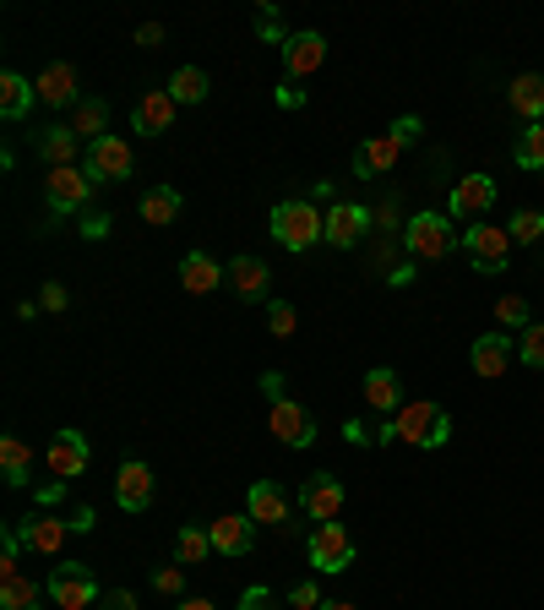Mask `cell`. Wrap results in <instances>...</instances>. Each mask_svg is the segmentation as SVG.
<instances>
[{
    "mask_svg": "<svg viewBox=\"0 0 544 610\" xmlns=\"http://www.w3.org/2000/svg\"><path fill=\"white\" fill-rule=\"evenodd\" d=\"M322 235H327V213H316V203L294 197V203L272 207V240L283 251H311Z\"/></svg>",
    "mask_w": 544,
    "mask_h": 610,
    "instance_id": "obj_1",
    "label": "cell"
},
{
    "mask_svg": "<svg viewBox=\"0 0 544 610\" xmlns=\"http://www.w3.org/2000/svg\"><path fill=\"white\" fill-rule=\"evenodd\" d=\"M458 240H463V235H452V218H447V213H430V207L414 213L404 229V246L414 262H447V257L458 251Z\"/></svg>",
    "mask_w": 544,
    "mask_h": 610,
    "instance_id": "obj_2",
    "label": "cell"
},
{
    "mask_svg": "<svg viewBox=\"0 0 544 610\" xmlns=\"http://www.w3.org/2000/svg\"><path fill=\"white\" fill-rule=\"evenodd\" d=\"M393 431H398V442H408V447H447V436H452V414H447L441 404L408 399V404L393 414Z\"/></svg>",
    "mask_w": 544,
    "mask_h": 610,
    "instance_id": "obj_3",
    "label": "cell"
},
{
    "mask_svg": "<svg viewBox=\"0 0 544 610\" xmlns=\"http://www.w3.org/2000/svg\"><path fill=\"white\" fill-rule=\"evenodd\" d=\"M458 251L474 262L479 272H501L512 262V235L501 229V224H490V218H479L463 229V240H458Z\"/></svg>",
    "mask_w": 544,
    "mask_h": 610,
    "instance_id": "obj_4",
    "label": "cell"
},
{
    "mask_svg": "<svg viewBox=\"0 0 544 610\" xmlns=\"http://www.w3.org/2000/svg\"><path fill=\"white\" fill-rule=\"evenodd\" d=\"M50 600L61 610H87L98 600V583H93V567H82V561H61L55 572H50Z\"/></svg>",
    "mask_w": 544,
    "mask_h": 610,
    "instance_id": "obj_5",
    "label": "cell"
},
{
    "mask_svg": "<svg viewBox=\"0 0 544 610\" xmlns=\"http://www.w3.org/2000/svg\"><path fill=\"white\" fill-rule=\"evenodd\" d=\"M17 540L22 550H33V556H61L71 540V518H55V513H28L22 524H17Z\"/></svg>",
    "mask_w": 544,
    "mask_h": 610,
    "instance_id": "obj_6",
    "label": "cell"
},
{
    "mask_svg": "<svg viewBox=\"0 0 544 610\" xmlns=\"http://www.w3.org/2000/svg\"><path fill=\"white\" fill-rule=\"evenodd\" d=\"M44 197H50L55 213H82V207L93 203V175H87V169H76V164L50 169V175H44Z\"/></svg>",
    "mask_w": 544,
    "mask_h": 610,
    "instance_id": "obj_7",
    "label": "cell"
},
{
    "mask_svg": "<svg viewBox=\"0 0 544 610\" xmlns=\"http://www.w3.org/2000/svg\"><path fill=\"white\" fill-rule=\"evenodd\" d=\"M305 556H311L316 572H343V567L354 561V540H348L343 524H316V535H311V545H305Z\"/></svg>",
    "mask_w": 544,
    "mask_h": 610,
    "instance_id": "obj_8",
    "label": "cell"
},
{
    "mask_svg": "<svg viewBox=\"0 0 544 610\" xmlns=\"http://www.w3.org/2000/svg\"><path fill=\"white\" fill-rule=\"evenodd\" d=\"M87 458H93V453H87V436H82V431H71V425H66V431H55V442H50V453H44L50 475L61 479V485L87 475Z\"/></svg>",
    "mask_w": 544,
    "mask_h": 610,
    "instance_id": "obj_9",
    "label": "cell"
},
{
    "mask_svg": "<svg viewBox=\"0 0 544 610\" xmlns=\"http://www.w3.org/2000/svg\"><path fill=\"white\" fill-rule=\"evenodd\" d=\"M132 147L121 142V136H98V142H87V175L93 180H132Z\"/></svg>",
    "mask_w": 544,
    "mask_h": 610,
    "instance_id": "obj_10",
    "label": "cell"
},
{
    "mask_svg": "<svg viewBox=\"0 0 544 610\" xmlns=\"http://www.w3.org/2000/svg\"><path fill=\"white\" fill-rule=\"evenodd\" d=\"M376 224V213L370 207H359V203H333L327 207V246H338V251H348V246H359V235Z\"/></svg>",
    "mask_w": 544,
    "mask_h": 610,
    "instance_id": "obj_11",
    "label": "cell"
},
{
    "mask_svg": "<svg viewBox=\"0 0 544 610\" xmlns=\"http://www.w3.org/2000/svg\"><path fill=\"white\" fill-rule=\"evenodd\" d=\"M268 425H272V436L289 442V447H311V442H316V420L294 404V399H272Z\"/></svg>",
    "mask_w": 544,
    "mask_h": 610,
    "instance_id": "obj_12",
    "label": "cell"
},
{
    "mask_svg": "<svg viewBox=\"0 0 544 610\" xmlns=\"http://www.w3.org/2000/svg\"><path fill=\"white\" fill-rule=\"evenodd\" d=\"M300 513H311L316 524H333L343 513V485L338 475H311L300 485Z\"/></svg>",
    "mask_w": 544,
    "mask_h": 610,
    "instance_id": "obj_13",
    "label": "cell"
},
{
    "mask_svg": "<svg viewBox=\"0 0 544 610\" xmlns=\"http://www.w3.org/2000/svg\"><path fill=\"white\" fill-rule=\"evenodd\" d=\"M322 66H327V39H322V33H289V39H283V71H289L294 82Z\"/></svg>",
    "mask_w": 544,
    "mask_h": 610,
    "instance_id": "obj_14",
    "label": "cell"
},
{
    "mask_svg": "<svg viewBox=\"0 0 544 610\" xmlns=\"http://www.w3.org/2000/svg\"><path fill=\"white\" fill-rule=\"evenodd\" d=\"M115 502H121L126 513H147V507H153V469H147L142 458H126V464H121V475H115Z\"/></svg>",
    "mask_w": 544,
    "mask_h": 610,
    "instance_id": "obj_15",
    "label": "cell"
},
{
    "mask_svg": "<svg viewBox=\"0 0 544 610\" xmlns=\"http://www.w3.org/2000/svg\"><path fill=\"white\" fill-rule=\"evenodd\" d=\"M175 99H169V87H153V93H142L136 99V110H132V126L142 136H164L169 126H175Z\"/></svg>",
    "mask_w": 544,
    "mask_h": 610,
    "instance_id": "obj_16",
    "label": "cell"
},
{
    "mask_svg": "<svg viewBox=\"0 0 544 610\" xmlns=\"http://www.w3.org/2000/svg\"><path fill=\"white\" fill-rule=\"evenodd\" d=\"M408 399H404V382H398V371H387V365H376V371H365V414H398Z\"/></svg>",
    "mask_w": 544,
    "mask_h": 610,
    "instance_id": "obj_17",
    "label": "cell"
},
{
    "mask_svg": "<svg viewBox=\"0 0 544 610\" xmlns=\"http://www.w3.org/2000/svg\"><path fill=\"white\" fill-rule=\"evenodd\" d=\"M207 535H212V550H218V556H251V545H257V518L229 513V518L207 524Z\"/></svg>",
    "mask_w": 544,
    "mask_h": 610,
    "instance_id": "obj_18",
    "label": "cell"
},
{
    "mask_svg": "<svg viewBox=\"0 0 544 610\" xmlns=\"http://www.w3.org/2000/svg\"><path fill=\"white\" fill-rule=\"evenodd\" d=\"M512 354H517V343L506 339V333H484V339H474V349H469V371L484 376V382H495V376L512 365Z\"/></svg>",
    "mask_w": 544,
    "mask_h": 610,
    "instance_id": "obj_19",
    "label": "cell"
},
{
    "mask_svg": "<svg viewBox=\"0 0 544 610\" xmlns=\"http://www.w3.org/2000/svg\"><path fill=\"white\" fill-rule=\"evenodd\" d=\"M495 207V180L490 175H463L458 186H452V218H484Z\"/></svg>",
    "mask_w": 544,
    "mask_h": 610,
    "instance_id": "obj_20",
    "label": "cell"
},
{
    "mask_svg": "<svg viewBox=\"0 0 544 610\" xmlns=\"http://www.w3.org/2000/svg\"><path fill=\"white\" fill-rule=\"evenodd\" d=\"M39 104H50V110H66V104H82L76 99V66L71 61H50V66L39 71Z\"/></svg>",
    "mask_w": 544,
    "mask_h": 610,
    "instance_id": "obj_21",
    "label": "cell"
},
{
    "mask_svg": "<svg viewBox=\"0 0 544 610\" xmlns=\"http://www.w3.org/2000/svg\"><path fill=\"white\" fill-rule=\"evenodd\" d=\"M398 153H404V142L393 132L370 136V142H359V153H354V175H359V180H376V175H387V169L398 164Z\"/></svg>",
    "mask_w": 544,
    "mask_h": 610,
    "instance_id": "obj_22",
    "label": "cell"
},
{
    "mask_svg": "<svg viewBox=\"0 0 544 610\" xmlns=\"http://www.w3.org/2000/svg\"><path fill=\"white\" fill-rule=\"evenodd\" d=\"M251 518H257V524H278V529L294 518V502L283 496L278 479H257V485H251Z\"/></svg>",
    "mask_w": 544,
    "mask_h": 610,
    "instance_id": "obj_23",
    "label": "cell"
},
{
    "mask_svg": "<svg viewBox=\"0 0 544 610\" xmlns=\"http://www.w3.org/2000/svg\"><path fill=\"white\" fill-rule=\"evenodd\" d=\"M506 104H512V115H523L529 126H540V121H544V76H540V71H523V76H512V87H506Z\"/></svg>",
    "mask_w": 544,
    "mask_h": 610,
    "instance_id": "obj_24",
    "label": "cell"
},
{
    "mask_svg": "<svg viewBox=\"0 0 544 610\" xmlns=\"http://www.w3.org/2000/svg\"><path fill=\"white\" fill-rule=\"evenodd\" d=\"M229 283H234L245 300H262V294H268V283H272V272H268L262 257H234V262H229Z\"/></svg>",
    "mask_w": 544,
    "mask_h": 610,
    "instance_id": "obj_25",
    "label": "cell"
},
{
    "mask_svg": "<svg viewBox=\"0 0 544 610\" xmlns=\"http://www.w3.org/2000/svg\"><path fill=\"white\" fill-rule=\"evenodd\" d=\"M33 99H39V87H33L22 71H6V76H0V115H6V121H22Z\"/></svg>",
    "mask_w": 544,
    "mask_h": 610,
    "instance_id": "obj_26",
    "label": "cell"
},
{
    "mask_svg": "<svg viewBox=\"0 0 544 610\" xmlns=\"http://www.w3.org/2000/svg\"><path fill=\"white\" fill-rule=\"evenodd\" d=\"M0 475H6V485H28L33 479V447L22 436H0Z\"/></svg>",
    "mask_w": 544,
    "mask_h": 610,
    "instance_id": "obj_27",
    "label": "cell"
},
{
    "mask_svg": "<svg viewBox=\"0 0 544 610\" xmlns=\"http://www.w3.org/2000/svg\"><path fill=\"white\" fill-rule=\"evenodd\" d=\"M223 278H229V272L218 268V262H212L207 251H191V257L180 262V283H186L191 294H212V289H218Z\"/></svg>",
    "mask_w": 544,
    "mask_h": 610,
    "instance_id": "obj_28",
    "label": "cell"
},
{
    "mask_svg": "<svg viewBox=\"0 0 544 610\" xmlns=\"http://www.w3.org/2000/svg\"><path fill=\"white\" fill-rule=\"evenodd\" d=\"M142 218H147L153 229H169V224L180 218V192H175V186H153V192L142 197Z\"/></svg>",
    "mask_w": 544,
    "mask_h": 610,
    "instance_id": "obj_29",
    "label": "cell"
},
{
    "mask_svg": "<svg viewBox=\"0 0 544 610\" xmlns=\"http://www.w3.org/2000/svg\"><path fill=\"white\" fill-rule=\"evenodd\" d=\"M44 595H50V589H39V583L22 578V572H17V578H0V610H39Z\"/></svg>",
    "mask_w": 544,
    "mask_h": 610,
    "instance_id": "obj_30",
    "label": "cell"
},
{
    "mask_svg": "<svg viewBox=\"0 0 544 610\" xmlns=\"http://www.w3.org/2000/svg\"><path fill=\"white\" fill-rule=\"evenodd\" d=\"M76 142H82V136L71 132V126H50V132L39 136V158H44L50 169H66L71 158H76Z\"/></svg>",
    "mask_w": 544,
    "mask_h": 610,
    "instance_id": "obj_31",
    "label": "cell"
},
{
    "mask_svg": "<svg viewBox=\"0 0 544 610\" xmlns=\"http://www.w3.org/2000/svg\"><path fill=\"white\" fill-rule=\"evenodd\" d=\"M207 87H212V82H207L202 66H180L169 76V99H175V104H202Z\"/></svg>",
    "mask_w": 544,
    "mask_h": 610,
    "instance_id": "obj_32",
    "label": "cell"
},
{
    "mask_svg": "<svg viewBox=\"0 0 544 610\" xmlns=\"http://www.w3.org/2000/svg\"><path fill=\"white\" fill-rule=\"evenodd\" d=\"M348 442L354 447H387V442H398V431H393V420H381V414H365V420H348Z\"/></svg>",
    "mask_w": 544,
    "mask_h": 610,
    "instance_id": "obj_33",
    "label": "cell"
},
{
    "mask_svg": "<svg viewBox=\"0 0 544 610\" xmlns=\"http://www.w3.org/2000/svg\"><path fill=\"white\" fill-rule=\"evenodd\" d=\"M104 126H109V104H104V99H82V104H76V121H71V132L87 136V142H98V136H109Z\"/></svg>",
    "mask_w": 544,
    "mask_h": 610,
    "instance_id": "obj_34",
    "label": "cell"
},
{
    "mask_svg": "<svg viewBox=\"0 0 544 610\" xmlns=\"http://www.w3.org/2000/svg\"><path fill=\"white\" fill-rule=\"evenodd\" d=\"M207 550H212V535H207V529H197V524H186V529L175 535V561H180V567H197V561H207Z\"/></svg>",
    "mask_w": 544,
    "mask_h": 610,
    "instance_id": "obj_35",
    "label": "cell"
},
{
    "mask_svg": "<svg viewBox=\"0 0 544 610\" xmlns=\"http://www.w3.org/2000/svg\"><path fill=\"white\" fill-rule=\"evenodd\" d=\"M495 322H501V333H512V328L523 333V328L534 322V317H529V300H523V294H501V300H495Z\"/></svg>",
    "mask_w": 544,
    "mask_h": 610,
    "instance_id": "obj_36",
    "label": "cell"
},
{
    "mask_svg": "<svg viewBox=\"0 0 544 610\" xmlns=\"http://www.w3.org/2000/svg\"><path fill=\"white\" fill-rule=\"evenodd\" d=\"M512 158H517L523 169H544V121H540V126H529V132L517 136Z\"/></svg>",
    "mask_w": 544,
    "mask_h": 610,
    "instance_id": "obj_37",
    "label": "cell"
},
{
    "mask_svg": "<svg viewBox=\"0 0 544 610\" xmlns=\"http://www.w3.org/2000/svg\"><path fill=\"white\" fill-rule=\"evenodd\" d=\"M517 360H523V365H534V371H544V322H529V328H523V339H517Z\"/></svg>",
    "mask_w": 544,
    "mask_h": 610,
    "instance_id": "obj_38",
    "label": "cell"
},
{
    "mask_svg": "<svg viewBox=\"0 0 544 610\" xmlns=\"http://www.w3.org/2000/svg\"><path fill=\"white\" fill-rule=\"evenodd\" d=\"M506 235H512V246H540L544 240V213H517Z\"/></svg>",
    "mask_w": 544,
    "mask_h": 610,
    "instance_id": "obj_39",
    "label": "cell"
},
{
    "mask_svg": "<svg viewBox=\"0 0 544 610\" xmlns=\"http://www.w3.org/2000/svg\"><path fill=\"white\" fill-rule=\"evenodd\" d=\"M268 328L278 333V339H289V333L300 328V317H294V306H289V300H272V306H268Z\"/></svg>",
    "mask_w": 544,
    "mask_h": 610,
    "instance_id": "obj_40",
    "label": "cell"
},
{
    "mask_svg": "<svg viewBox=\"0 0 544 610\" xmlns=\"http://www.w3.org/2000/svg\"><path fill=\"white\" fill-rule=\"evenodd\" d=\"M153 589H158V595H180V589H186V567H158V572H153Z\"/></svg>",
    "mask_w": 544,
    "mask_h": 610,
    "instance_id": "obj_41",
    "label": "cell"
},
{
    "mask_svg": "<svg viewBox=\"0 0 544 610\" xmlns=\"http://www.w3.org/2000/svg\"><path fill=\"white\" fill-rule=\"evenodd\" d=\"M289 606H294V610H322V595H316V583H294Z\"/></svg>",
    "mask_w": 544,
    "mask_h": 610,
    "instance_id": "obj_42",
    "label": "cell"
},
{
    "mask_svg": "<svg viewBox=\"0 0 544 610\" xmlns=\"http://www.w3.org/2000/svg\"><path fill=\"white\" fill-rule=\"evenodd\" d=\"M240 610H278V600H272L268 589H245V595H240Z\"/></svg>",
    "mask_w": 544,
    "mask_h": 610,
    "instance_id": "obj_43",
    "label": "cell"
},
{
    "mask_svg": "<svg viewBox=\"0 0 544 610\" xmlns=\"http://www.w3.org/2000/svg\"><path fill=\"white\" fill-rule=\"evenodd\" d=\"M39 306H44V311H66V283H44Z\"/></svg>",
    "mask_w": 544,
    "mask_h": 610,
    "instance_id": "obj_44",
    "label": "cell"
},
{
    "mask_svg": "<svg viewBox=\"0 0 544 610\" xmlns=\"http://www.w3.org/2000/svg\"><path fill=\"white\" fill-rule=\"evenodd\" d=\"M136 44H142V50H158V44H164V28H158V22H142V28H136Z\"/></svg>",
    "mask_w": 544,
    "mask_h": 610,
    "instance_id": "obj_45",
    "label": "cell"
},
{
    "mask_svg": "<svg viewBox=\"0 0 544 610\" xmlns=\"http://www.w3.org/2000/svg\"><path fill=\"white\" fill-rule=\"evenodd\" d=\"M278 104H283V110H300V104H305V87H294V76H289V82L278 87Z\"/></svg>",
    "mask_w": 544,
    "mask_h": 610,
    "instance_id": "obj_46",
    "label": "cell"
},
{
    "mask_svg": "<svg viewBox=\"0 0 544 610\" xmlns=\"http://www.w3.org/2000/svg\"><path fill=\"white\" fill-rule=\"evenodd\" d=\"M419 132H425V126H419V115H404V121L393 126V136H398L404 147H408V142H414V136H419Z\"/></svg>",
    "mask_w": 544,
    "mask_h": 610,
    "instance_id": "obj_47",
    "label": "cell"
},
{
    "mask_svg": "<svg viewBox=\"0 0 544 610\" xmlns=\"http://www.w3.org/2000/svg\"><path fill=\"white\" fill-rule=\"evenodd\" d=\"M104 610H136V600L126 589H115V595H104Z\"/></svg>",
    "mask_w": 544,
    "mask_h": 610,
    "instance_id": "obj_48",
    "label": "cell"
},
{
    "mask_svg": "<svg viewBox=\"0 0 544 610\" xmlns=\"http://www.w3.org/2000/svg\"><path fill=\"white\" fill-rule=\"evenodd\" d=\"M82 229H87V235H93V240H98V235H104V229H109V218H104V213H87V218H82Z\"/></svg>",
    "mask_w": 544,
    "mask_h": 610,
    "instance_id": "obj_49",
    "label": "cell"
},
{
    "mask_svg": "<svg viewBox=\"0 0 544 610\" xmlns=\"http://www.w3.org/2000/svg\"><path fill=\"white\" fill-rule=\"evenodd\" d=\"M175 610H218V606H212V600H180Z\"/></svg>",
    "mask_w": 544,
    "mask_h": 610,
    "instance_id": "obj_50",
    "label": "cell"
},
{
    "mask_svg": "<svg viewBox=\"0 0 544 610\" xmlns=\"http://www.w3.org/2000/svg\"><path fill=\"white\" fill-rule=\"evenodd\" d=\"M322 610H354L348 600H322Z\"/></svg>",
    "mask_w": 544,
    "mask_h": 610,
    "instance_id": "obj_51",
    "label": "cell"
}]
</instances>
